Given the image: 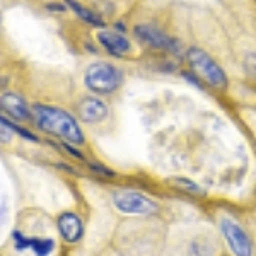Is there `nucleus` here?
<instances>
[{
  "instance_id": "obj_12",
  "label": "nucleus",
  "mask_w": 256,
  "mask_h": 256,
  "mask_svg": "<svg viewBox=\"0 0 256 256\" xmlns=\"http://www.w3.org/2000/svg\"><path fill=\"white\" fill-rule=\"evenodd\" d=\"M67 6L72 9L74 12H76L77 16L86 20L88 24H90V26H98V28H104V19L101 18L99 14H96V12L89 10L88 7L80 6L79 2H76V0H67Z\"/></svg>"
},
{
  "instance_id": "obj_8",
  "label": "nucleus",
  "mask_w": 256,
  "mask_h": 256,
  "mask_svg": "<svg viewBox=\"0 0 256 256\" xmlns=\"http://www.w3.org/2000/svg\"><path fill=\"white\" fill-rule=\"evenodd\" d=\"M0 104H2V110L9 116L18 120V122H26V120H30L32 116V108H30L26 99L18 92H12V90L2 92Z\"/></svg>"
},
{
  "instance_id": "obj_1",
  "label": "nucleus",
  "mask_w": 256,
  "mask_h": 256,
  "mask_svg": "<svg viewBox=\"0 0 256 256\" xmlns=\"http://www.w3.org/2000/svg\"><path fill=\"white\" fill-rule=\"evenodd\" d=\"M32 120L36 126L44 134H52L58 137L62 142L80 146L84 144V132L77 123L76 116L68 111L48 104H34L32 106Z\"/></svg>"
},
{
  "instance_id": "obj_10",
  "label": "nucleus",
  "mask_w": 256,
  "mask_h": 256,
  "mask_svg": "<svg viewBox=\"0 0 256 256\" xmlns=\"http://www.w3.org/2000/svg\"><path fill=\"white\" fill-rule=\"evenodd\" d=\"M56 227H58L60 236L67 242H79L84 236V224L82 218L74 212H64L56 218Z\"/></svg>"
},
{
  "instance_id": "obj_14",
  "label": "nucleus",
  "mask_w": 256,
  "mask_h": 256,
  "mask_svg": "<svg viewBox=\"0 0 256 256\" xmlns=\"http://www.w3.org/2000/svg\"><path fill=\"white\" fill-rule=\"evenodd\" d=\"M2 123H6L7 126L10 128L12 132H16V134H19V135H22L24 138H28V140H31V142H38V138L34 137V135L31 134V132H28V130H24V128H20L19 125H16V123H10L9 120H6V116H2Z\"/></svg>"
},
{
  "instance_id": "obj_5",
  "label": "nucleus",
  "mask_w": 256,
  "mask_h": 256,
  "mask_svg": "<svg viewBox=\"0 0 256 256\" xmlns=\"http://www.w3.org/2000/svg\"><path fill=\"white\" fill-rule=\"evenodd\" d=\"M218 227L234 256H253V241L241 224L230 217H222Z\"/></svg>"
},
{
  "instance_id": "obj_7",
  "label": "nucleus",
  "mask_w": 256,
  "mask_h": 256,
  "mask_svg": "<svg viewBox=\"0 0 256 256\" xmlns=\"http://www.w3.org/2000/svg\"><path fill=\"white\" fill-rule=\"evenodd\" d=\"M77 114L84 123L88 125H94V123H101L108 118L110 108L102 99L88 96L84 98L77 106Z\"/></svg>"
},
{
  "instance_id": "obj_11",
  "label": "nucleus",
  "mask_w": 256,
  "mask_h": 256,
  "mask_svg": "<svg viewBox=\"0 0 256 256\" xmlns=\"http://www.w3.org/2000/svg\"><path fill=\"white\" fill-rule=\"evenodd\" d=\"M98 41H99V44L113 56H123L125 53L130 52V48H132L130 41L118 31L101 30L98 32Z\"/></svg>"
},
{
  "instance_id": "obj_3",
  "label": "nucleus",
  "mask_w": 256,
  "mask_h": 256,
  "mask_svg": "<svg viewBox=\"0 0 256 256\" xmlns=\"http://www.w3.org/2000/svg\"><path fill=\"white\" fill-rule=\"evenodd\" d=\"M186 62L193 72H195L198 77H202L208 86H212V88H216V89L227 88L226 72L205 50L196 48V46L188 48Z\"/></svg>"
},
{
  "instance_id": "obj_18",
  "label": "nucleus",
  "mask_w": 256,
  "mask_h": 256,
  "mask_svg": "<svg viewBox=\"0 0 256 256\" xmlns=\"http://www.w3.org/2000/svg\"><path fill=\"white\" fill-rule=\"evenodd\" d=\"M114 28H116L118 31H125V28H123V24H114Z\"/></svg>"
},
{
  "instance_id": "obj_16",
  "label": "nucleus",
  "mask_w": 256,
  "mask_h": 256,
  "mask_svg": "<svg viewBox=\"0 0 256 256\" xmlns=\"http://www.w3.org/2000/svg\"><path fill=\"white\" fill-rule=\"evenodd\" d=\"M89 168L92 169V171H96L98 174H101V176H108V178L114 176V172L111 171V169H108L106 166H101L99 162H89Z\"/></svg>"
},
{
  "instance_id": "obj_15",
  "label": "nucleus",
  "mask_w": 256,
  "mask_h": 256,
  "mask_svg": "<svg viewBox=\"0 0 256 256\" xmlns=\"http://www.w3.org/2000/svg\"><path fill=\"white\" fill-rule=\"evenodd\" d=\"M244 67H246V72L250 76L256 77V53H250L244 60Z\"/></svg>"
},
{
  "instance_id": "obj_13",
  "label": "nucleus",
  "mask_w": 256,
  "mask_h": 256,
  "mask_svg": "<svg viewBox=\"0 0 256 256\" xmlns=\"http://www.w3.org/2000/svg\"><path fill=\"white\" fill-rule=\"evenodd\" d=\"M168 183L171 184L172 188L180 190L183 193H190V195H195V196H204L205 192L202 186H198L195 181H192L190 178H184V176H172L171 180H168Z\"/></svg>"
},
{
  "instance_id": "obj_9",
  "label": "nucleus",
  "mask_w": 256,
  "mask_h": 256,
  "mask_svg": "<svg viewBox=\"0 0 256 256\" xmlns=\"http://www.w3.org/2000/svg\"><path fill=\"white\" fill-rule=\"evenodd\" d=\"M12 239H14L16 250L18 251L31 250L34 256H48L55 250V241L50 238H28L24 234H20L19 230H14Z\"/></svg>"
},
{
  "instance_id": "obj_4",
  "label": "nucleus",
  "mask_w": 256,
  "mask_h": 256,
  "mask_svg": "<svg viewBox=\"0 0 256 256\" xmlns=\"http://www.w3.org/2000/svg\"><path fill=\"white\" fill-rule=\"evenodd\" d=\"M111 202L122 214L126 216H152L158 212V204L148 196L134 190H118L111 193Z\"/></svg>"
},
{
  "instance_id": "obj_6",
  "label": "nucleus",
  "mask_w": 256,
  "mask_h": 256,
  "mask_svg": "<svg viewBox=\"0 0 256 256\" xmlns=\"http://www.w3.org/2000/svg\"><path fill=\"white\" fill-rule=\"evenodd\" d=\"M134 34L142 43L158 50H172V46L176 44V41L171 36H168L162 30H159L158 26H152V24H137L134 28Z\"/></svg>"
},
{
  "instance_id": "obj_17",
  "label": "nucleus",
  "mask_w": 256,
  "mask_h": 256,
  "mask_svg": "<svg viewBox=\"0 0 256 256\" xmlns=\"http://www.w3.org/2000/svg\"><path fill=\"white\" fill-rule=\"evenodd\" d=\"M50 9H55V10H65L64 6H50Z\"/></svg>"
},
{
  "instance_id": "obj_2",
  "label": "nucleus",
  "mask_w": 256,
  "mask_h": 256,
  "mask_svg": "<svg viewBox=\"0 0 256 256\" xmlns=\"http://www.w3.org/2000/svg\"><path fill=\"white\" fill-rule=\"evenodd\" d=\"M84 84L90 92L106 96L118 90L123 84V72L108 62H94L84 72Z\"/></svg>"
}]
</instances>
